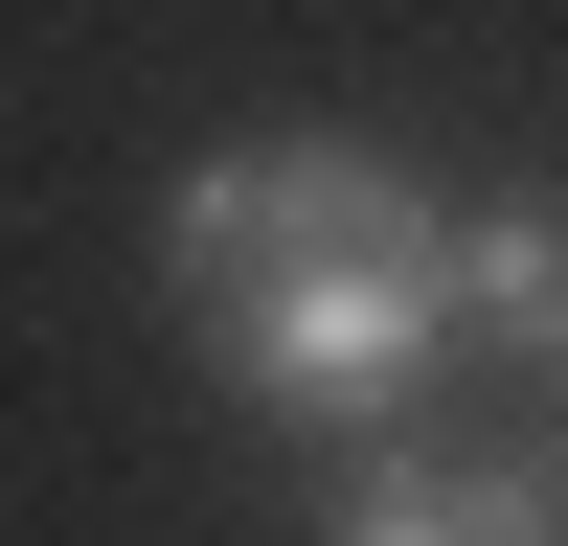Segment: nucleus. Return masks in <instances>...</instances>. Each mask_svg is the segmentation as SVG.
<instances>
[{
    "label": "nucleus",
    "instance_id": "f257e3e1",
    "mask_svg": "<svg viewBox=\"0 0 568 546\" xmlns=\"http://www.w3.org/2000/svg\"><path fill=\"white\" fill-rule=\"evenodd\" d=\"M433 182L364 160V136H251V160H182L160 205V296L205 318V364L273 410V433L364 455L409 433V387L455 364V296H433Z\"/></svg>",
    "mask_w": 568,
    "mask_h": 546
},
{
    "label": "nucleus",
    "instance_id": "f03ea898",
    "mask_svg": "<svg viewBox=\"0 0 568 546\" xmlns=\"http://www.w3.org/2000/svg\"><path fill=\"white\" fill-rule=\"evenodd\" d=\"M318 546H568V501H546V455H409V433H364L318 478Z\"/></svg>",
    "mask_w": 568,
    "mask_h": 546
},
{
    "label": "nucleus",
    "instance_id": "7ed1b4c3",
    "mask_svg": "<svg viewBox=\"0 0 568 546\" xmlns=\"http://www.w3.org/2000/svg\"><path fill=\"white\" fill-rule=\"evenodd\" d=\"M433 296H455V364H524V387H568V182L455 205V228H433Z\"/></svg>",
    "mask_w": 568,
    "mask_h": 546
},
{
    "label": "nucleus",
    "instance_id": "20e7f679",
    "mask_svg": "<svg viewBox=\"0 0 568 546\" xmlns=\"http://www.w3.org/2000/svg\"><path fill=\"white\" fill-rule=\"evenodd\" d=\"M546 501H568V455H546Z\"/></svg>",
    "mask_w": 568,
    "mask_h": 546
}]
</instances>
